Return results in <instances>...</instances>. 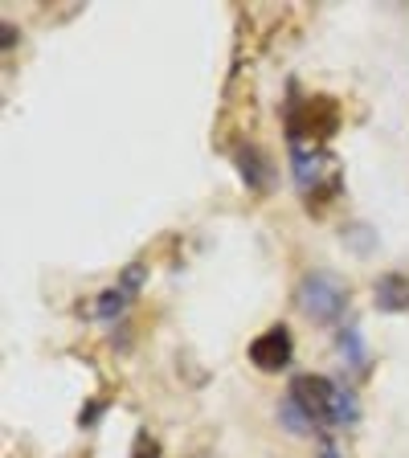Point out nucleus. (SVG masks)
<instances>
[{
	"mask_svg": "<svg viewBox=\"0 0 409 458\" xmlns=\"http://www.w3.org/2000/svg\"><path fill=\"white\" fill-rule=\"evenodd\" d=\"M127 303H132V295H127L124 286H107L95 299V319H119L127 311Z\"/></svg>",
	"mask_w": 409,
	"mask_h": 458,
	"instance_id": "11",
	"label": "nucleus"
},
{
	"mask_svg": "<svg viewBox=\"0 0 409 458\" xmlns=\"http://www.w3.org/2000/svg\"><path fill=\"white\" fill-rule=\"evenodd\" d=\"M348 299H353V286L336 270H307L295 286V307L311 324H324V327L336 324L348 311Z\"/></svg>",
	"mask_w": 409,
	"mask_h": 458,
	"instance_id": "2",
	"label": "nucleus"
},
{
	"mask_svg": "<svg viewBox=\"0 0 409 458\" xmlns=\"http://www.w3.org/2000/svg\"><path fill=\"white\" fill-rule=\"evenodd\" d=\"M132 458H164V446L148 434V429H140L135 434V442H132Z\"/></svg>",
	"mask_w": 409,
	"mask_h": 458,
	"instance_id": "12",
	"label": "nucleus"
},
{
	"mask_svg": "<svg viewBox=\"0 0 409 458\" xmlns=\"http://www.w3.org/2000/svg\"><path fill=\"white\" fill-rule=\"evenodd\" d=\"M336 393H340V385L320 377V372H299V377H291V385H286V397L311 418V426L320 429V438H328V429H332Z\"/></svg>",
	"mask_w": 409,
	"mask_h": 458,
	"instance_id": "4",
	"label": "nucleus"
},
{
	"mask_svg": "<svg viewBox=\"0 0 409 458\" xmlns=\"http://www.w3.org/2000/svg\"><path fill=\"white\" fill-rule=\"evenodd\" d=\"M336 131H340V103H336L332 95L299 98V90L291 86V103H286V143H291V148H303V140H311V148H324Z\"/></svg>",
	"mask_w": 409,
	"mask_h": 458,
	"instance_id": "1",
	"label": "nucleus"
},
{
	"mask_svg": "<svg viewBox=\"0 0 409 458\" xmlns=\"http://www.w3.org/2000/svg\"><path fill=\"white\" fill-rule=\"evenodd\" d=\"M278 421L286 426V434H295V438H307V434H320V429L311 426V418H307L303 410H299L291 397H283L278 401Z\"/></svg>",
	"mask_w": 409,
	"mask_h": 458,
	"instance_id": "10",
	"label": "nucleus"
},
{
	"mask_svg": "<svg viewBox=\"0 0 409 458\" xmlns=\"http://www.w3.org/2000/svg\"><path fill=\"white\" fill-rule=\"evenodd\" d=\"M291 172H295L299 192L307 197V209H324L340 192V168L324 148H291Z\"/></svg>",
	"mask_w": 409,
	"mask_h": 458,
	"instance_id": "3",
	"label": "nucleus"
},
{
	"mask_svg": "<svg viewBox=\"0 0 409 458\" xmlns=\"http://www.w3.org/2000/svg\"><path fill=\"white\" fill-rule=\"evenodd\" d=\"M372 303H377V311H389V315L409 311V275H401V270L381 275L372 283Z\"/></svg>",
	"mask_w": 409,
	"mask_h": 458,
	"instance_id": "7",
	"label": "nucleus"
},
{
	"mask_svg": "<svg viewBox=\"0 0 409 458\" xmlns=\"http://www.w3.org/2000/svg\"><path fill=\"white\" fill-rule=\"evenodd\" d=\"M320 458H340L336 446H332V438H320Z\"/></svg>",
	"mask_w": 409,
	"mask_h": 458,
	"instance_id": "15",
	"label": "nucleus"
},
{
	"mask_svg": "<svg viewBox=\"0 0 409 458\" xmlns=\"http://www.w3.org/2000/svg\"><path fill=\"white\" fill-rule=\"evenodd\" d=\"M143 283H148V267H143V262H127V270H124V278H119V286H124L127 295H140Z\"/></svg>",
	"mask_w": 409,
	"mask_h": 458,
	"instance_id": "13",
	"label": "nucleus"
},
{
	"mask_svg": "<svg viewBox=\"0 0 409 458\" xmlns=\"http://www.w3.org/2000/svg\"><path fill=\"white\" fill-rule=\"evenodd\" d=\"M336 344H340V356H344V364H348L353 372H364V369H369V348H364V335L356 332L353 324L336 332Z\"/></svg>",
	"mask_w": 409,
	"mask_h": 458,
	"instance_id": "9",
	"label": "nucleus"
},
{
	"mask_svg": "<svg viewBox=\"0 0 409 458\" xmlns=\"http://www.w3.org/2000/svg\"><path fill=\"white\" fill-rule=\"evenodd\" d=\"M340 242L353 250L356 258L377 254V246H381V238H377V229H372L369 221H348V225L340 229Z\"/></svg>",
	"mask_w": 409,
	"mask_h": 458,
	"instance_id": "8",
	"label": "nucleus"
},
{
	"mask_svg": "<svg viewBox=\"0 0 409 458\" xmlns=\"http://www.w3.org/2000/svg\"><path fill=\"white\" fill-rule=\"evenodd\" d=\"M0 33H4V38H0V46H4V49H13V46H17V41H21V33H17V29H13V25H9V21L0 25Z\"/></svg>",
	"mask_w": 409,
	"mask_h": 458,
	"instance_id": "14",
	"label": "nucleus"
},
{
	"mask_svg": "<svg viewBox=\"0 0 409 458\" xmlns=\"http://www.w3.org/2000/svg\"><path fill=\"white\" fill-rule=\"evenodd\" d=\"M234 164H238V176L250 192L267 197V192L275 189V160H270L258 143H250V140L238 143V148H234Z\"/></svg>",
	"mask_w": 409,
	"mask_h": 458,
	"instance_id": "6",
	"label": "nucleus"
},
{
	"mask_svg": "<svg viewBox=\"0 0 409 458\" xmlns=\"http://www.w3.org/2000/svg\"><path fill=\"white\" fill-rule=\"evenodd\" d=\"M295 356V340H291V327L286 324H270L262 335H254L250 344V364L258 372H283Z\"/></svg>",
	"mask_w": 409,
	"mask_h": 458,
	"instance_id": "5",
	"label": "nucleus"
}]
</instances>
